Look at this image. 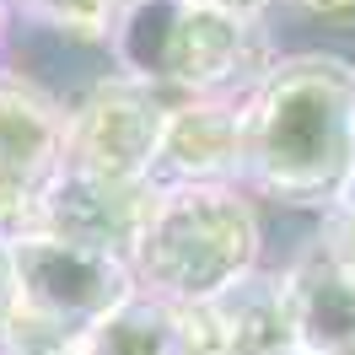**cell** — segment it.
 <instances>
[{
  "mask_svg": "<svg viewBox=\"0 0 355 355\" xmlns=\"http://www.w3.org/2000/svg\"><path fill=\"white\" fill-rule=\"evenodd\" d=\"M151 205H156L151 183H113V178H92L76 167H54V178L38 189L27 232H44V237H60V243L130 264L135 243L151 221Z\"/></svg>",
  "mask_w": 355,
  "mask_h": 355,
  "instance_id": "cell-6",
  "label": "cell"
},
{
  "mask_svg": "<svg viewBox=\"0 0 355 355\" xmlns=\"http://www.w3.org/2000/svg\"><path fill=\"white\" fill-rule=\"evenodd\" d=\"M22 318V286H17V253H11V237L0 232V345L11 339Z\"/></svg>",
  "mask_w": 355,
  "mask_h": 355,
  "instance_id": "cell-14",
  "label": "cell"
},
{
  "mask_svg": "<svg viewBox=\"0 0 355 355\" xmlns=\"http://www.w3.org/2000/svg\"><path fill=\"white\" fill-rule=\"evenodd\" d=\"M280 355H312V350H302V345H286V350H280Z\"/></svg>",
  "mask_w": 355,
  "mask_h": 355,
  "instance_id": "cell-19",
  "label": "cell"
},
{
  "mask_svg": "<svg viewBox=\"0 0 355 355\" xmlns=\"http://www.w3.org/2000/svg\"><path fill=\"white\" fill-rule=\"evenodd\" d=\"M194 6H210V11H221V17H232V22H259L275 0H194Z\"/></svg>",
  "mask_w": 355,
  "mask_h": 355,
  "instance_id": "cell-16",
  "label": "cell"
},
{
  "mask_svg": "<svg viewBox=\"0 0 355 355\" xmlns=\"http://www.w3.org/2000/svg\"><path fill=\"white\" fill-rule=\"evenodd\" d=\"M302 17L312 22H329V27H355V0H291Z\"/></svg>",
  "mask_w": 355,
  "mask_h": 355,
  "instance_id": "cell-15",
  "label": "cell"
},
{
  "mask_svg": "<svg viewBox=\"0 0 355 355\" xmlns=\"http://www.w3.org/2000/svg\"><path fill=\"white\" fill-rule=\"evenodd\" d=\"M291 334L312 355H355V264L329 243L307 248L286 269Z\"/></svg>",
  "mask_w": 355,
  "mask_h": 355,
  "instance_id": "cell-10",
  "label": "cell"
},
{
  "mask_svg": "<svg viewBox=\"0 0 355 355\" xmlns=\"http://www.w3.org/2000/svg\"><path fill=\"white\" fill-rule=\"evenodd\" d=\"M11 253H17V286H22V318L6 339L11 355L81 345L113 307H124L140 291L124 259L60 243L44 232H17Z\"/></svg>",
  "mask_w": 355,
  "mask_h": 355,
  "instance_id": "cell-4",
  "label": "cell"
},
{
  "mask_svg": "<svg viewBox=\"0 0 355 355\" xmlns=\"http://www.w3.org/2000/svg\"><path fill=\"white\" fill-rule=\"evenodd\" d=\"M65 156V113L0 70V232L17 237Z\"/></svg>",
  "mask_w": 355,
  "mask_h": 355,
  "instance_id": "cell-8",
  "label": "cell"
},
{
  "mask_svg": "<svg viewBox=\"0 0 355 355\" xmlns=\"http://www.w3.org/2000/svg\"><path fill=\"white\" fill-rule=\"evenodd\" d=\"M11 355V350H6ZM17 355H81V345H60V350H17Z\"/></svg>",
  "mask_w": 355,
  "mask_h": 355,
  "instance_id": "cell-18",
  "label": "cell"
},
{
  "mask_svg": "<svg viewBox=\"0 0 355 355\" xmlns=\"http://www.w3.org/2000/svg\"><path fill=\"white\" fill-rule=\"evenodd\" d=\"M323 243H329L334 253H345V259L355 264V167H350V178L334 189V216H329Z\"/></svg>",
  "mask_w": 355,
  "mask_h": 355,
  "instance_id": "cell-13",
  "label": "cell"
},
{
  "mask_svg": "<svg viewBox=\"0 0 355 355\" xmlns=\"http://www.w3.org/2000/svg\"><path fill=\"white\" fill-rule=\"evenodd\" d=\"M173 97L140 87L130 76H108L87 103L65 113V156L60 167L113 183H151L162 130H167Z\"/></svg>",
  "mask_w": 355,
  "mask_h": 355,
  "instance_id": "cell-5",
  "label": "cell"
},
{
  "mask_svg": "<svg viewBox=\"0 0 355 355\" xmlns=\"http://www.w3.org/2000/svg\"><path fill=\"white\" fill-rule=\"evenodd\" d=\"M355 167V65L296 54L243 97V173L280 200L334 194Z\"/></svg>",
  "mask_w": 355,
  "mask_h": 355,
  "instance_id": "cell-1",
  "label": "cell"
},
{
  "mask_svg": "<svg viewBox=\"0 0 355 355\" xmlns=\"http://www.w3.org/2000/svg\"><path fill=\"white\" fill-rule=\"evenodd\" d=\"M81 355H183L178 307L162 296L135 291L124 307H113L97 329L81 339Z\"/></svg>",
  "mask_w": 355,
  "mask_h": 355,
  "instance_id": "cell-11",
  "label": "cell"
},
{
  "mask_svg": "<svg viewBox=\"0 0 355 355\" xmlns=\"http://www.w3.org/2000/svg\"><path fill=\"white\" fill-rule=\"evenodd\" d=\"M259 210L232 183L156 189L151 221L135 243V286L173 307L210 302L259 269Z\"/></svg>",
  "mask_w": 355,
  "mask_h": 355,
  "instance_id": "cell-2",
  "label": "cell"
},
{
  "mask_svg": "<svg viewBox=\"0 0 355 355\" xmlns=\"http://www.w3.org/2000/svg\"><path fill=\"white\" fill-rule=\"evenodd\" d=\"M11 6H22V17L49 22V27H60V33L108 38V27H113V17H119L124 0H11Z\"/></svg>",
  "mask_w": 355,
  "mask_h": 355,
  "instance_id": "cell-12",
  "label": "cell"
},
{
  "mask_svg": "<svg viewBox=\"0 0 355 355\" xmlns=\"http://www.w3.org/2000/svg\"><path fill=\"white\" fill-rule=\"evenodd\" d=\"M178 334L183 355H280L286 345H296L286 275L253 269L221 296L178 307Z\"/></svg>",
  "mask_w": 355,
  "mask_h": 355,
  "instance_id": "cell-7",
  "label": "cell"
},
{
  "mask_svg": "<svg viewBox=\"0 0 355 355\" xmlns=\"http://www.w3.org/2000/svg\"><path fill=\"white\" fill-rule=\"evenodd\" d=\"M243 173V97H183L167 108L151 189L232 183Z\"/></svg>",
  "mask_w": 355,
  "mask_h": 355,
  "instance_id": "cell-9",
  "label": "cell"
},
{
  "mask_svg": "<svg viewBox=\"0 0 355 355\" xmlns=\"http://www.w3.org/2000/svg\"><path fill=\"white\" fill-rule=\"evenodd\" d=\"M113 70L162 97H232L253 92L243 81L253 33L194 0H124L108 27Z\"/></svg>",
  "mask_w": 355,
  "mask_h": 355,
  "instance_id": "cell-3",
  "label": "cell"
},
{
  "mask_svg": "<svg viewBox=\"0 0 355 355\" xmlns=\"http://www.w3.org/2000/svg\"><path fill=\"white\" fill-rule=\"evenodd\" d=\"M6 38H11V0H0V54H6Z\"/></svg>",
  "mask_w": 355,
  "mask_h": 355,
  "instance_id": "cell-17",
  "label": "cell"
}]
</instances>
